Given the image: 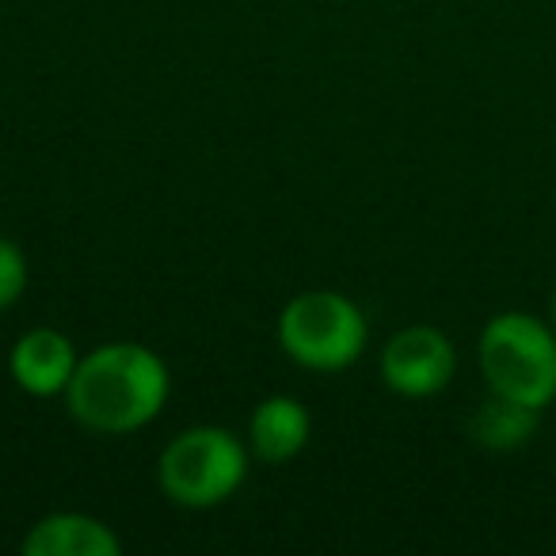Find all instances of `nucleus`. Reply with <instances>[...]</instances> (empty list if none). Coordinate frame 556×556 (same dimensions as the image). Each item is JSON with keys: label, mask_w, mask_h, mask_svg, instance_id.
<instances>
[{"label": "nucleus", "mask_w": 556, "mask_h": 556, "mask_svg": "<svg viewBox=\"0 0 556 556\" xmlns=\"http://www.w3.org/2000/svg\"><path fill=\"white\" fill-rule=\"evenodd\" d=\"M24 556H118L123 541L103 518L85 510H54L20 541Z\"/></svg>", "instance_id": "obj_8"}, {"label": "nucleus", "mask_w": 556, "mask_h": 556, "mask_svg": "<svg viewBox=\"0 0 556 556\" xmlns=\"http://www.w3.org/2000/svg\"><path fill=\"white\" fill-rule=\"evenodd\" d=\"M27 278H31V270H27L24 248L16 240L0 237V313H9L27 294Z\"/></svg>", "instance_id": "obj_10"}, {"label": "nucleus", "mask_w": 556, "mask_h": 556, "mask_svg": "<svg viewBox=\"0 0 556 556\" xmlns=\"http://www.w3.org/2000/svg\"><path fill=\"white\" fill-rule=\"evenodd\" d=\"M80 355L58 328H27L9 351V374L27 396H65Z\"/></svg>", "instance_id": "obj_6"}, {"label": "nucleus", "mask_w": 556, "mask_h": 556, "mask_svg": "<svg viewBox=\"0 0 556 556\" xmlns=\"http://www.w3.org/2000/svg\"><path fill=\"white\" fill-rule=\"evenodd\" d=\"M168 393L172 374L156 351L134 340H111L80 355L65 389V408L85 431L118 439L153 424Z\"/></svg>", "instance_id": "obj_1"}, {"label": "nucleus", "mask_w": 556, "mask_h": 556, "mask_svg": "<svg viewBox=\"0 0 556 556\" xmlns=\"http://www.w3.org/2000/svg\"><path fill=\"white\" fill-rule=\"evenodd\" d=\"M488 393L545 412L556 401V332L530 313H495L477 340Z\"/></svg>", "instance_id": "obj_3"}, {"label": "nucleus", "mask_w": 556, "mask_h": 556, "mask_svg": "<svg viewBox=\"0 0 556 556\" xmlns=\"http://www.w3.org/2000/svg\"><path fill=\"white\" fill-rule=\"evenodd\" d=\"M538 419L541 412L530 408V404L507 401V396L492 393L469 419V439L484 450H495V454H507V450H518L538 434Z\"/></svg>", "instance_id": "obj_9"}, {"label": "nucleus", "mask_w": 556, "mask_h": 556, "mask_svg": "<svg viewBox=\"0 0 556 556\" xmlns=\"http://www.w3.org/2000/svg\"><path fill=\"white\" fill-rule=\"evenodd\" d=\"M370 340L363 309L336 290H305L278 313V343L302 370L340 374L355 366Z\"/></svg>", "instance_id": "obj_4"}, {"label": "nucleus", "mask_w": 556, "mask_h": 556, "mask_svg": "<svg viewBox=\"0 0 556 556\" xmlns=\"http://www.w3.org/2000/svg\"><path fill=\"white\" fill-rule=\"evenodd\" d=\"M313 416L298 396L275 393L260 401L248 416V454L263 465H287L309 446Z\"/></svg>", "instance_id": "obj_7"}, {"label": "nucleus", "mask_w": 556, "mask_h": 556, "mask_svg": "<svg viewBox=\"0 0 556 556\" xmlns=\"http://www.w3.org/2000/svg\"><path fill=\"white\" fill-rule=\"evenodd\" d=\"M248 442L229 427L199 424L179 431L156 462V484L176 507L210 510L229 503L248 480Z\"/></svg>", "instance_id": "obj_2"}, {"label": "nucleus", "mask_w": 556, "mask_h": 556, "mask_svg": "<svg viewBox=\"0 0 556 556\" xmlns=\"http://www.w3.org/2000/svg\"><path fill=\"white\" fill-rule=\"evenodd\" d=\"M548 325H553V332H556V287H553V294H548Z\"/></svg>", "instance_id": "obj_11"}, {"label": "nucleus", "mask_w": 556, "mask_h": 556, "mask_svg": "<svg viewBox=\"0 0 556 556\" xmlns=\"http://www.w3.org/2000/svg\"><path fill=\"white\" fill-rule=\"evenodd\" d=\"M378 370L389 393L404 396V401H427V396H439L454 381L457 351L442 328L408 325L386 340Z\"/></svg>", "instance_id": "obj_5"}]
</instances>
